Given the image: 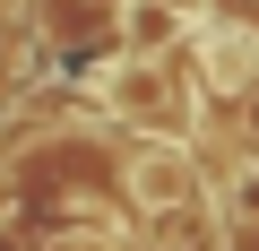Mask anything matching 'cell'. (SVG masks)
<instances>
[{
    "label": "cell",
    "mask_w": 259,
    "mask_h": 251,
    "mask_svg": "<svg viewBox=\"0 0 259 251\" xmlns=\"http://www.w3.org/2000/svg\"><path fill=\"white\" fill-rule=\"evenodd\" d=\"M104 104H112L121 121L173 130V121H182V78H173V61H164V52H121V61L104 69Z\"/></svg>",
    "instance_id": "obj_1"
},
{
    "label": "cell",
    "mask_w": 259,
    "mask_h": 251,
    "mask_svg": "<svg viewBox=\"0 0 259 251\" xmlns=\"http://www.w3.org/2000/svg\"><path fill=\"white\" fill-rule=\"evenodd\" d=\"M190 199H199V173H190V156H182L173 139L130 156V208H139V217L173 225V217H190Z\"/></svg>",
    "instance_id": "obj_2"
},
{
    "label": "cell",
    "mask_w": 259,
    "mask_h": 251,
    "mask_svg": "<svg viewBox=\"0 0 259 251\" xmlns=\"http://www.w3.org/2000/svg\"><path fill=\"white\" fill-rule=\"evenodd\" d=\"M121 26H130V44L147 52V44H173V26H182V18L164 9V0H121Z\"/></svg>",
    "instance_id": "obj_3"
},
{
    "label": "cell",
    "mask_w": 259,
    "mask_h": 251,
    "mask_svg": "<svg viewBox=\"0 0 259 251\" xmlns=\"http://www.w3.org/2000/svg\"><path fill=\"white\" fill-rule=\"evenodd\" d=\"M225 225L259 234V165H233V173H225Z\"/></svg>",
    "instance_id": "obj_4"
},
{
    "label": "cell",
    "mask_w": 259,
    "mask_h": 251,
    "mask_svg": "<svg viewBox=\"0 0 259 251\" xmlns=\"http://www.w3.org/2000/svg\"><path fill=\"white\" fill-rule=\"evenodd\" d=\"M242 139H250V148H259V78H250V87H242Z\"/></svg>",
    "instance_id": "obj_5"
},
{
    "label": "cell",
    "mask_w": 259,
    "mask_h": 251,
    "mask_svg": "<svg viewBox=\"0 0 259 251\" xmlns=\"http://www.w3.org/2000/svg\"><path fill=\"white\" fill-rule=\"evenodd\" d=\"M61 251H78V242H61Z\"/></svg>",
    "instance_id": "obj_6"
}]
</instances>
